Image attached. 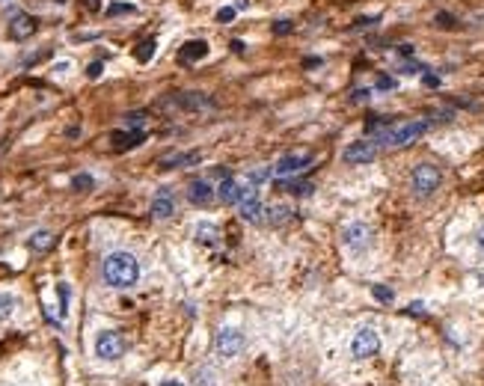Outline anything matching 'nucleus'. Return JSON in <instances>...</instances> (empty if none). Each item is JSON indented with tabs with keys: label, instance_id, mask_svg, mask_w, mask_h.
<instances>
[{
	"label": "nucleus",
	"instance_id": "1",
	"mask_svg": "<svg viewBox=\"0 0 484 386\" xmlns=\"http://www.w3.org/2000/svg\"><path fill=\"white\" fill-rule=\"evenodd\" d=\"M102 277L110 289H134L140 282V262L125 250H116L104 256L102 262Z\"/></svg>",
	"mask_w": 484,
	"mask_h": 386
},
{
	"label": "nucleus",
	"instance_id": "2",
	"mask_svg": "<svg viewBox=\"0 0 484 386\" xmlns=\"http://www.w3.org/2000/svg\"><path fill=\"white\" fill-rule=\"evenodd\" d=\"M425 131H428V122H401V125H389L378 140L387 143V146H410Z\"/></svg>",
	"mask_w": 484,
	"mask_h": 386
},
{
	"label": "nucleus",
	"instance_id": "3",
	"mask_svg": "<svg viewBox=\"0 0 484 386\" xmlns=\"http://www.w3.org/2000/svg\"><path fill=\"white\" fill-rule=\"evenodd\" d=\"M439 182H443V172H439V167H434V163H419V167H413L410 172V187L416 196H431Z\"/></svg>",
	"mask_w": 484,
	"mask_h": 386
},
{
	"label": "nucleus",
	"instance_id": "4",
	"mask_svg": "<svg viewBox=\"0 0 484 386\" xmlns=\"http://www.w3.org/2000/svg\"><path fill=\"white\" fill-rule=\"evenodd\" d=\"M95 357L104 360V362H116L125 357V339L122 333H116V330H102V333L95 336Z\"/></svg>",
	"mask_w": 484,
	"mask_h": 386
},
{
	"label": "nucleus",
	"instance_id": "5",
	"mask_svg": "<svg viewBox=\"0 0 484 386\" xmlns=\"http://www.w3.org/2000/svg\"><path fill=\"white\" fill-rule=\"evenodd\" d=\"M380 351V333L375 327H360L350 341V354L357 360H371Z\"/></svg>",
	"mask_w": 484,
	"mask_h": 386
},
{
	"label": "nucleus",
	"instance_id": "6",
	"mask_svg": "<svg viewBox=\"0 0 484 386\" xmlns=\"http://www.w3.org/2000/svg\"><path fill=\"white\" fill-rule=\"evenodd\" d=\"M244 345H247V339H244V333H241L238 327H223L217 333V339H214V348H217V354L223 360L238 357L241 351H244Z\"/></svg>",
	"mask_w": 484,
	"mask_h": 386
},
{
	"label": "nucleus",
	"instance_id": "7",
	"mask_svg": "<svg viewBox=\"0 0 484 386\" xmlns=\"http://www.w3.org/2000/svg\"><path fill=\"white\" fill-rule=\"evenodd\" d=\"M371 238H375V232H371L369 223H350L345 226L342 232V244L350 250V252H366L371 247Z\"/></svg>",
	"mask_w": 484,
	"mask_h": 386
},
{
	"label": "nucleus",
	"instance_id": "8",
	"mask_svg": "<svg viewBox=\"0 0 484 386\" xmlns=\"http://www.w3.org/2000/svg\"><path fill=\"white\" fill-rule=\"evenodd\" d=\"M375 158H378V146H375V143H369V140L350 143V146L342 152V161L350 163V167H360V163H371Z\"/></svg>",
	"mask_w": 484,
	"mask_h": 386
},
{
	"label": "nucleus",
	"instance_id": "9",
	"mask_svg": "<svg viewBox=\"0 0 484 386\" xmlns=\"http://www.w3.org/2000/svg\"><path fill=\"white\" fill-rule=\"evenodd\" d=\"M250 193V187L241 182V179H223L217 187V196L223 205H241V200Z\"/></svg>",
	"mask_w": 484,
	"mask_h": 386
},
{
	"label": "nucleus",
	"instance_id": "10",
	"mask_svg": "<svg viewBox=\"0 0 484 386\" xmlns=\"http://www.w3.org/2000/svg\"><path fill=\"white\" fill-rule=\"evenodd\" d=\"M312 163V154H285V158L277 161V167H273V172H277V179H285V175H294L306 170Z\"/></svg>",
	"mask_w": 484,
	"mask_h": 386
},
{
	"label": "nucleus",
	"instance_id": "11",
	"mask_svg": "<svg viewBox=\"0 0 484 386\" xmlns=\"http://www.w3.org/2000/svg\"><path fill=\"white\" fill-rule=\"evenodd\" d=\"M238 208H241V217H244L247 223H265V214H268V211H265V202L259 200V193L250 191L244 200H241Z\"/></svg>",
	"mask_w": 484,
	"mask_h": 386
},
{
	"label": "nucleus",
	"instance_id": "12",
	"mask_svg": "<svg viewBox=\"0 0 484 386\" xmlns=\"http://www.w3.org/2000/svg\"><path fill=\"white\" fill-rule=\"evenodd\" d=\"M167 104L179 107V110H205V107H214V102L205 93H179V95H172Z\"/></svg>",
	"mask_w": 484,
	"mask_h": 386
},
{
	"label": "nucleus",
	"instance_id": "13",
	"mask_svg": "<svg viewBox=\"0 0 484 386\" xmlns=\"http://www.w3.org/2000/svg\"><path fill=\"white\" fill-rule=\"evenodd\" d=\"M33 33H36V18L27 15V13H15L13 21H9V36H13L15 42H24L30 39Z\"/></svg>",
	"mask_w": 484,
	"mask_h": 386
},
{
	"label": "nucleus",
	"instance_id": "14",
	"mask_svg": "<svg viewBox=\"0 0 484 386\" xmlns=\"http://www.w3.org/2000/svg\"><path fill=\"white\" fill-rule=\"evenodd\" d=\"M214 196H217V193H214L211 182H205V179H196V182H191V187H188V200H191V205H196V208L211 205Z\"/></svg>",
	"mask_w": 484,
	"mask_h": 386
},
{
	"label": "nucleus",
	"instance_id": "15",
	"mask_svg": "<svg viewBox=\"0 0 484 386\" xmlns=\"http://www.w3.org/2000/svg\"><path fill=\"white\" fill-rule=\"evenodd\" d=\"M175 214V200H172V191L170 187H161L155 193V200H152V217L158 220H167Z\"/></svg>",
	"mask_w": 484,
	"mask_h": 386
},
{
	"label": "nucleus",
	"instance_id": "16",
	"mask_svg": "<svg viewBox=\"0 0 484 386\" xmlns=\"http://www.w3.org/2000/svg\"><path fill=\"white\" fill-rule=\"evenodd\" d=\"M202 152H172V154H163L158 161L161 170H175V167H191V163H200Z\"/></svg>",
	"mask_w": 484,
	"mask_h": 386
},
{
	"label": "nucleus",
	"instance_id": "17",
	"mask_svg": "<svg viewBox=\"0 0 484 386\" xmlns=\"http://www.w3.org/2000/svg\"><path fill=\"white\" fill-rule=\"evenodd\" d=\"M146 140V134L137 128V131H113L110 134V143L116 146V152H125V149H134V146H140V143Z\"/></svg>",
	"mask_w": 484,
	"mask_h": 386
},
{
	"label": "nucleus",
	"instance_id": "18",
	"mask_svg": "<svg viewBox=\"0 0 484 386\" xmlns=\"http://www.w3.org/2000/svg\"><path fill=\"white\" fill-rule=\"evenodd\" d=\"M205 54H208V42L193 39V42H188V45L179 51V60H182V63H196V60H202Z\"/></svg>",
	"mask_w": 484,
	"mask_h": 386
},
{
	"label": "nucleus",
	"instance_id": "19",
	"mask_svg": "<svg viewBox=\"0 0 484 386\" xmlns=\"http://www.w3.org/2000/svg\"><path fill=\"white\" fill-rule=\"evenodd\" d=\"M193 238H196V244H202V247H214L220 241V229L214 223H200L193 232Z\"/></svg>",
	"mask_w": 484,
	"mask_h": 386
},
{
	"label": "nucleus",
	"instance_id": "20",
	"mask_svg": "<svg viewBox=\"0 0 484 386\" xmlns=\"http://www.w3.org/2000/svg\"><path fill=\"white\" fill-rule=\"evenodd\" d=\"M51 244H54V235H51V232H45V229L33 232V235H30V250L33 252H45V250H51Z\"/></svg>",
	"mask_w": 484,
	"mask_h": 386
},
{
	"label": "nucleus",
	"instance_id": "21",
	"mask_svg": "<svg viewBox=\"0 0 484 386\" xmlns=\"http://www.w3.org/2000/svg\"><path fill=\"white\" fill-rule=\"evenodd\" d=\"M15 306H18L15 294L0 291V321H9V318H13V312H15Z\"/></svg>",
	"mask_w": 484,
	"mask_h": 386
},
{
	"label": "nucleus",
	"instance_id": "22",
	"mask_svg": "<svg viewBox=\"0 0 484 386\" xmlns=\"http://www.w3.org/2000/svg\"><path fill=\"white\" fill-rule=\"evenodd\" d=\"M277 184L282 187V191H289L291 196H309V193L315 191L309 182H277Z\"/></svg>",
	"mask_w": 484,
	"mask_h": 386
},
{
	"label": "nucleus",
	"instance_id": "23",
	"mask_svg": "<svg viewBox=\"0 0 484 386\" xmlns=\"http://www.w3.org/2000/svg\"><path fill=\"white\" fill-rule=\"evenodd\" d=\"M134 57L137 63H149L152 57H155V39H146V42H140L137 51H134Z\"/></svg>",
	"mask_w": 484,
	"mask_h": 386
},
{
	"label": "nucleus",
	"instance_id": "24",
	"mask_svg": "<svg viewBox=\"0 0 484 386\" xmlns=\"http://www.w3.org/2000/svg\"><path fill=\"white\" fill-rule=\"evenodd\" d=\"M92 175H86V172H81V175H74V179H72V187H74V191H92Z\"/></svg>",
	"mask_w": 484,
	"mask_h": 386
},
{
	"label": "nucleus",
	"instance_id": "25",
	"mask_svg": "<svg viewBox=\"0 0 484 386\" xmlns=\"http://www.w3.org/2000/svg\"><path fill=\"white\" fill-rule=\"evenodd\" d=\"M271 172H273V170H268V167H261V170H256V172H247V184L256 187V184H261V182H268Z\"/></svg>",
	"mask_w": 484,
	"mask_h": 386
},
{
	"label": "nucleus",
	"instance_id": "26",
	"mask_svg": "<svg viewBox=\"0 0 484 386\" xmlns=\"http://www.w3.org/2000/svg\"><path fill=\"white\" fill-rule=\"evenodd\" d=\"M128 13H134V3H110L107 6L110 18H113V15H128Z\"/></svg>",
	"mask_w": 484,
	"mask_h": 386
},
{
	"label": "nucleus",
	"instance_id": "27",
	"mask_svg": "<svg viewBox=\"0 0 484 386\" xmlns=\"http://www.w3.org/2000/svg\"><path fill=\"white\" fill-rule=\"evenodd\" d=\"M268 214H271V223L277 226V223H285V217H289L291 211H289V208H285V205H277V208H271Z\"/></svg>",
	"mask_w": 484,
	"mask_h": 386
},
{
	"label": "nucleus",
	"instance_id": "28",
	"mask_svg": "<svg viewBox=\"0 0 484 386\" xmlns=\"http://www.w3.org/2000/svg\"><path fill=\"white\" fill-rule=\"evenodd\" d=\"M371 294H375L380 303H389L392 297H395V294H392V289H387V285H371Z\"/></svg>",
	"mask_w": 484,
	"mask_h": 386
},
{
	"label": "nucleus",
	"instance_id": "29",
	"mask_svg": "<svg viewBox=\"0 0 484 386\" xmlns=\"http://www.w3.org/2000/svg\"><path fill=\"white\" fill-rule=\"evenodd\" d=\"M238 15V9L235 6H223V9H217V21L220 24H229V21H235Z\"/></svg>",
	"mask_w": 484,
	"mask_h": 386
},
{
	"label": "nucleus",
	"instance_id": "30",
	"mask_svg": "<svg viewBox=\"0 0 484 386\" xmlns=\"http://www.w3.org/2000/svg\"><path fill=\"white\" fill-rule=\"evenodd\" d=\"M65 312H69V285L60 282V315L65 318Z\"/></svg>",
	"mask_w": 484,
	"mask_h": 386
},
{
	"label": "nucleus",
	"instance_id": "31",
	"mask_svg": "<svg viewBox=\"0 0 484 386\" xmlns=\"http://www.w3.org/2000/svg\"><path fill=\"white\" fill-rule=\"evenodd\" d=\"M143 122H146V113H128L125 116V125L134 131V128H143Z\"/></svg>",
	"mask_w": 484,
	"mask_h": 386
},
{
	"label": "nucleus",
	"instance_id": "32",
	"mask_svg": "<svg viewBox=\"0 0 484 386\" xmlns=\"http://www.w3.org/2000/svg\"><path fill=\"white\" fill-rule=\"evenodd\" d=\"M294 27H291V21H277V24H273V36H289Z\"/></svg>",
	"mask_w": 484,
	"mask_h": 386
},
{
	"label": "nucleus",
	"instance_id": "33",
	"mask_svg": "<svg viewBox=\"0 0 484 386\" xmlns=\"http://www.w3.org/2000/svg\"><path fill=\"white\" fill-rule=\"evenodd\" d=\"M437 24H439V27H455V18L449 15V13H439V15H437Z\"/></svg>",
	"mask_w": 484,
	"mask_h": 386
},
{
	"label": "nucleus",
	"instance_id": "34",
	"mask_svg": "<svg viewBox=\"0 0 484 386\" xmlns=\"http://www.w3.org/2000/svg\"><path fill=\"white\" fill-rule=\"evenodd\" d=\"M102 69H104V65H102V63H92V65H90V69H86V74H90V77H92V81H95V77H102Z\"/></svg>",
	"mask_w": 484,
	"mask_h": 386
},
{
	"label": "nucleus",
	"instance_id": "35",
	"mask_svg": "<svg viewBox=\"0 0 484 386\" xmlns=\"http://www.w3.org/2000/svg\"><path fill=\"white\" fill-rule=\"evenodd\" d=\"M392 86H395L392 77H380V81H378V90H392Z\"/></svg>",
	"mask_w": 484,
	"mask_h": 386
},
{
	"label": "nucleus",
	"instance_id": "36",
	"mask_svg": "<svg viewBox=\"0 0 484 386\" xmlns=\"http://www.w3.org/2000/svg\"><path fill=\"white\" fill-rule=\"evenodd\" d=\"M476 244H478V250L484 252V226H481V229L476 232Z\"/></svg>",
	"mask_w": 484,
	"mask_h": 386
},
{
	"label": "nucleus",
	"instance_id": "37",
	"mask_svg": "<svg viewBox=\"0 0 484 386\" xmlns=\"http://www.w3.org/2000/svg\"><path fill=\"white\" fill-rule=\"evenodd\" d=\"M369 95H371L369 90H357V93H354V102H366V98H369Z\"/></svg>",
	"mask_w": 484,
	"mask_h": 386
},
{
	"label": "nucleus",
	"instance_id": "38",
	"mask_svg": "<svg viewBox=\"0 0 484 386\" xmlns=\"http://www.w3.org/2000/svg\"><path fill=\"white\" fill-rule=\"evenodd\" d=\"M232 51H235V54H244V42L235 39V42H232Z\"/></svg>",
	"mask_w": 484,
	"mask_h": 386
},
{
	"label": "nucleus",
	"instance_id": "39",
	"mask_svg": "<svg viewBox=\"0 0 484 386\" xmlns=\"http://www.w3.org/2000/svg\"><path fill=\"white\" fill-rule=\"evenodd\" d=\"M425 83H428V86H437V83H439V77H434V74H425Z\"/></svg>",
	"mask_w": 484,
	"mask_h": 386
},
{
	"label": "nucleus",
	"instance_id": "40",
	"mask_svg": "<svg viewBox=\"0 0 484 386\" xmlns=\"http://www.w3.org/2000/svg\"><path fill=\"white\" fill-rule=\"evenodd\" d=\"M83 3H86V9H92V13H95L98 6H102V3H98V0H83Z\"/></svg>",
	"mask_w": 484,
	"mask_h": 386
},
{
	"label": "nucleus",
	"instance_id": "41",
	"mask_svg": "<svg viewBox=\"0 0 484 386\" xmlns=\"http://www.w3.org/2000/svg\"><path fill=\"white\" fill-rule=\"evenodd\" d=\"M161 386H184V383H182V380H163Z\"/></svg>",
	"mask_w": 484,
	"mask_h": 386
},
{
	"label": "nucleus",
	"instance_id": "42",
	"mask_svg": "<svg viewBox=\"0 0 484 386\" xmlns=\"http://www.w3.org/2000/svg\"><path fill=\"white\" fill-rule=\"evenodd\" d=\"M250 6V0H238V3H235V9H247Z\"/></svg>",
	"mask_w": 484,
	"mask_h": 386
},
{
	"label": "nucleus",
	"instance_id": "43",
	"mask_svg": "<svg viewBox=\"0 0 484 386\" xmlns=\"http://www.w3.org/2000/svg\"><path fill=\"white\" fill-rule=\"evenodd\" d=\"M57 3H65V0H57Z\"/></svg>",
	"mask_w": 484,
	"mask_h": 386
}]
</instances>
